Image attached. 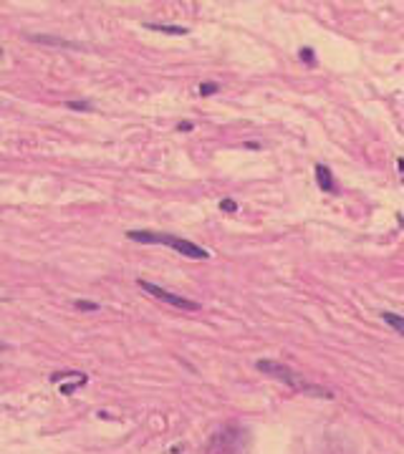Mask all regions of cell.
<instances>
[{"label":"cell","instance_id":"obj_1","mask_svg":"<svg viewBox=\"0 0 404 454\" xmlns=\"http://www.w3.org/2000/svg\"><path fill=\"white\" fill-rule=\"evenodd\" d=\"M127 237H129L132 243H141V245H167V248L177 250L180 255L192 258V260H207V258H210V253H207L205 248L195 245V243H190V240H182V237H177V235L149 232V230H129V232H127Z\"/></svg>","mask_w":404,"mask_h":454},{"label":"cell","instance_id":"obj_2","mask_svg":"<svg viewBox=\"0 0 404 454\" xmlns=\"http://www.w3.org/2000/svg\"><path fill=\"white\" fill-rule=\"evenodd\" d=\"M255 369H258V371H263L266 376H273V379H278V381L288 384L291 389H296V391H303V394H313V396L331 399V391L308 384L301 374H296L293 369H288V366H285V364H280V361H268V358H266V361H258V364H255Z\"/></svg>","mask_w":404,"mask_h":454},{"label":"cell","instance_id":"obj_3","mask_svg":"<svg viewBox=\"0 0 404 454\" xmlns=\"http://www.w3.org/2000/svg\"><path fill=\"white\" fill-rule=\"evenodd\" d=\"M136 283H139L141 290H147L149 295H154V298L162 300V303H169V306L182 308V311H200V303H195V300H190V298L175 295V293H169V290H164V288H159V285H154V283H149V280H141V278H139Z\"/></svg>","mask_w":404,"mask_h":454},{"label":"cell","instance_id":"obj_4","mask_svg":"<svg viewBox=\"0 0 404 454\" xmlns=\"http://www.w3.org/2000/svg\"><path fill=\"white\" fill-rule=\"evenodd\" d=\"M316 182H319V187H321L324 192H329V195H334V192H336L334 174H331V169H329V167H324V164H316Z\"/></svg>","mask_w":404,"mask_h":454},{"label":"cell","instance_id":"obj_5","mask_svg":"<svg viewBox=\"0 0 404 454\" xmlns=\"http://www.w3.org/2000/svg\"><path fill=\"white\" fill-rule=\"evenodd\" d=\"M149 31H157V33H167V36H187L190 31L185 25H169V23H147Z\"/></svg>","mask_w":404,"mask_h":454},{"label":"cell","instance_id":"obj_6","mask_svg":"<svg viewBox=\"0 0 404 454\" xmlns=\"http://www.w3.org/2000/svg\"><path fill=\"white\" fill-rule=\"evenodd\" d=\"M33 43H46V46H61V48H78L76 43H71L66 38H59V36H28Z\"/></svg>","mask_w":404,"mask_h":454},{"label":"cell","instance_id":"obj_7","mask_svg":"<svg viewBox=\"0 0 404 454\" xmlns=\"http://www.w3.org/2000/svg\"><path fill=\"white\" fill-rule=\"evenodd\" d=\"M382 318H384V323H389L399 336H404V318L402 316H397V313H389V311H384L382 313Z\"/></svg>","mask_w":404,"mask_h":454},{"label":"cell","instance_id":"obj_8","mask_svg":"<svg viewBox=\"0 0 404 454\" xmlns=\"http://www.w3.org/2000/svg\"><path fill=\"white\" fill-rule=\"evenodd\" d=\"M86 381H89V376H81V379H76L73 384H61V394H64V396H71L73 391L78 389V386H83Z\"/></svg>","mask_w":404,"mask_h":454},{"label":"cell","instance_id":"obj_9","mask_svg":"<svg viewBox=\"0 0 404 454\" xmlns=\"http://www.w3.org/2000/svg\"><path fill=\"white\" fill-rule=\"evenodd\" d=\"M73 308L86 311V313H94V311H99V303H94V300H73Z\"/></svg>","mask_w":404,"mask_h":454},{"label":"cell","instance_id":"obj_10","mask_svg":"<svg viewBox=\"0 0 404 454\" xmlns=\"http://www.w3.org/2000/svg\"><path fill=\"white\" fill-rule=\"evenodd\" d=\"M220 91V86L215 83V81H205L200 83V96H212V94H217Z\"/></svg>","mask_w":404,"mask_h":454},{"label":"cell","instance_id":"obj_11","mask_svg":"<svg viewBox=\"0 0 404 454\" xmlns=\"http://www.w3.org/2000/svg\"><path fill=\"white\" fill-rule=\"evenodd\" d=\"M68 376H83V374H81V371H56V374H51V381L59 384V381H64Z\"/></svg>","mask_w":404,"mask_h":454},{"label":"cell","instance_id":"obj_12","mask_svg":"<svg viewBox=\"0 0 404 454\" xmlns=\"http://www.w3.org/2000/svg\"><path fill=\"white\" fill-rule=\"evenodd\" d=\"M66 106L71 109V111H91V109H94L89 101H68Z\"/></svg>","mask_w":404,"mask_h":454},{"label":"cell","instance_id":"obj_13","mask_svg":"<svg viewBox=\"0 0 404 454\" xmlns=\"http://www.w3.org/2000/svg\"><path fill=\"white\" fill-rule=\"evenodd\" d=\"M220 207H222L225 212H238V204H235L233 199H222V202H220Z\"/></svg>","mask_w":404,"mask_h":454},{"label":"cell","instance_id":"obj_14","mask_svg":"<svg viewBox=\"0 0 404 454\" xmlns=\"http://www.w3.org/2000/svg\"><path fill=\"white\" fill-rule=\"evenodd\" d=\"M301 58L306 61V64H313L316 58H313V51L311 48H301Z\"/></svg>","mask_w":404,"mask_h":454},{"label":"cell","instance_id":"obj_15","mask_svg":"<svg viewBox=\"0 0 404 454\" xmlns=\"http://www.w3.org/2000/svg\"><path fill=\"white\" fill-rule=\"evenodd\" d=\"M192 129H195V124H192V122H182V124L177 127V131H192Z\"/></svg>","mask_w":404,"mask_h":454},{"label":"cell","instance_id":"obj_16","mask_svg":"<svg viewBox=\"0 0 404 454\" xmlns=\"http://www.w3.org/2000/svg\"><path fill=\"white\" fill-rule=\"evenodd\" d=\"M397 164H399V169H402V172H404V159H399V162H397Z\"/></svg>","mask_w":404,"mask_h":454},{"label":"cell","instance_id":"obj_17","mask_svg":"<svg viewBox=\"0 0 404 454\" xmlns=\"http://www.w3.org/2000/svg\"><path fill=\"white\" fill-rule=\"evenodd\" d=\"M5 348H8V346H5V343H0V351H5Z\"/></svg>","mask_w":404,"mask_h":454},{"label":"cell","instance_id":"obj_18","mask_svg":"<svg viewBox=\"0 0 404 454\" xmlns=\"http://www.w3.org/2000/svg\"><path fill=\"white\" fill-rule=\"evenodd\" d=\"M0 56H3V51H0Z\"/></svg>","mask_w":404,"mask_h":454}]
</instances>
